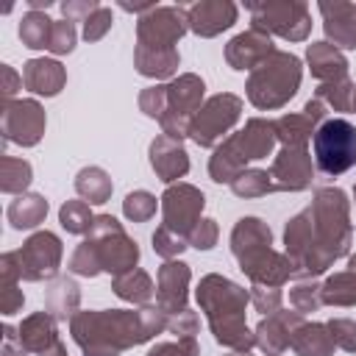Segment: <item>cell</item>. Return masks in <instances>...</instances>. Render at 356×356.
<instances>
[{
	"instance_id": "obj_1",
	"label": "cell",
	"mask_w": 356,
	"mask_h": 356,
	"mask_svg": "<svg viewBox=\"0 0 356 356\" xmlns=\"http://www.w3.org/2000/svg\"><path fill=\"white\" fill-rule=\"evenodd\" d=\"M350 242V200L337 186L317 189L312 206L298 211L284 228V253L289 256L298 278L325 273L337 259L348 256Z\"/></svg>"
},
{
	"instance_id": "obj_2",
	"label": "cell",
	"mask_w": 356,
	"mask_h": 356,
	"mask_svg": "<svg viewBox=\"0 0 356 356\" xmlns=\"http://www.w3.org/2000/svg\"><path fill=\"white\" fill-rule=\"evenodd\" d=\"M161 331H167V314L159 306H142L136 312H75L70 320V334L83 356H120L128 348L150 342Z\"/></svg>"
},
{
	"instance_id": "obj_3",
	"label": "cell",
	"mask_w": 356,
	"mask_h": 356,
	"mask_svg": "<svg viewBox=\"0 0 356 356\" xmlns=\"http://www.w3.org/2000/svg\"><path fill=\"white\" fill-rule=\"evenodd\" d=\"M197 306L209 320L214 339L236 353H250L256 334L245 323V309L250 303V289L234 284L225 275L209 273L197 284Z\"/></svg>"
},
{
	"instance_id": "obj_4",
	"label": "cell",
	"mask_w": 356,
	"mask_h": 356,
	"mask_svg": "<svg viewBox=\"0 0 356 356\" xmlns=\"http://www.w3.org/2000/svg\"><path fill=\"white\" fill-rule=\"evenodd\" d=\"M139 261V245L125 234L122 222L111 214H97L92 231L70 256V273L95 278L97 273L122 275Z\"/></svg>"
},
{
	"instance_id": "obj_5",
	"label": "cell",
	"mask_w": 356,
	"mask_h": 356,
	"mask_svg": "<svg viewBox=\"0 0 356 356\" xmlns=\"http://www.w3.org/2000/svg\"><path fill=\"white\" fill-rule=\"evenodd\" d=\"M300 78H303V64L298 56L286 53V50H275L273 56H267L248 78V100L261 108V111H273L286 106L298 89H300Z\"/></svg>"
},
{
	"instance_id": "obj_6",
	"label": "cell",
	"mask_w": 356,
	"mask_h": 356,
	"mask_svg": "<svg viewBox=\"0 0 356 356\" xmlns=\"http://www.w3.org/2000/svg\"><path fill=\"white\" fill-rule=\"evenodd\" d=\"M312 147L320 172L342 175L356 164V128L342 117H331L314 131Z\"/></svg>"
},
{
	"instance_id": "obj_7",
	"label": "cell",
	"mask_w": 356,
	"mask_h": 356,
	"mask_svg": "<svg viewBox=\"0 0 356 356\" xmlns=\"http://www.w3.org/2000/svg\"><path fill=\"white\" fill-rule=\"evenodd\" d=\"M203 92H206V83L195 72H184V75H178L167 83V111L159 120L164 136H172V139H181V142H184V136H189L192 117L206 103Z\"/></svg>"
},
{
	"instance_id": "obj_8",
	"label": "cell",
	"mask_w": 356,
	"mask_h": 356,
	"mask_svg": "<svg viewBox=\"0 0 356 356\" xmlns=\"http://www.w3.org/2000/svg\"><path fill=\"white\" fill-rule=\"evenodd\" d=\"M256 31L275 33L286 42H303L312 31V14L303 0H273V3H248Z\"/></svg>"
},
{
	"instance_id": "obj_9",
	"label": "cell",
	"mask_w": 356,
	"mask_h": 356,
	"mask_svg": "<svg viewBox=\"0 0 356 356\" xmlns=\"http://www.w3.org/2000/svg\"><path fill=\"white\" fill-rule=\"evenodd\" d=\"M239 117H242V97L231 92L211 95L192 117L189 139L200 147H217L225 136H231V128L239 122Z\"/></svg>"
},
{
	"instance_id": "obj_10",
	"label": "cell",
	"mask_w": 356,
	"mask_h": 356,
	"mask_svg": "<svg viewBox=\"0 0 356 356\" xmlns=\"http://www.w3.org/2000/svg\"><path fill=\"white\" fill-rule=\"evenodd\" d=\"M61 256L64 248L53 231H36L22 242L19 250H14L22 281H53L61 267Z\"/></svg>"
},
{
	"instance_id": "obj_11",
	"label": "cell",
	"mask_w": 356,
	"mask_h": 356,
	"mask_svg": "<svg viewBox=\"0 0 356 356\" xmlns=\"http://www.w3.org/2000/svg\"><path fill=\"white\" fill-rule=\"evenodd\" d=\"M189 31L186 8L181 6H156L153 11L136 19V44L153 50H175L178 39Z\"/></svg>"
},
{
	"instance_id": "obj_12",
	"label": "cell",
	"mask_w": 356,
	"mask_h": 356,
	"mask_svg": "<svg viewBox=\"0 0 356 356\" xmlns=\"http://www.w3.org/2000/svg\"><path fill=\"white\" fill-rule=\"evenodd\" d=\"M159 200H161V217H164L161 225L170 228V231H175L178 236L189 239L192 228L203 220L200 217L203 214V206H206L203 192L197 186H192V184L178 181V184H170Z\"/></svg>"
},
{
	"instance_id": "obj_13",
	"label": "cell",
	"mask_w": 356,
	"mask_h": 356,
	"mask_svg": "<svg viewBox=\"0 0 356 356\" xmlns=\"http://www.w3.org/2000/svg\"><path fill=\"white\" fill-rule=\"evenodd\" d=\"M44 125H47V117H44V108L36 100L22 97V100L3 103L0 131H3L6 142L19 145V147H33L44 136Z\"/></svg>"
},
{
	"instance_id": "obj_14",
	"label": "cell",
	"mask_w": 356,
	"mask_h": 356,
	"mask_svg": "<svg viewBox=\"0 0 356 356\" xmlns=\"http://www.w3.org/2000/svg\"><path fill=\"white\" fill-rule=\"evenodd\" d=\"M189 281H192V270L186 261L181 259H172V261H164L159 267V275H156V306L170 317V314H178L186 306V298H189Z\"/></svg>"
},
{
	"instance_id": "obj_15",
	"label": "cell",
	"mask_w": 356,
	"mask_h": 356,
	"mask_svg": "<svg viewBox=\"0 0 356 356\" xmlns=\"http://www.w3.org/2000/svg\"><path fill=\"white\" fill-rule=\"evenodd\" d=\"M312 156L306 147H281V153L273 159L270 178L275 184V192H303L312 186Z\"/></svg>"
},
{
	"instance_id": "obj_16",
	"label": "cell",
	"mask_w": 356,
	"mask_h": 356,
	"mask_svg": "<svg viewBox=\"0 0 356 356\" xmlns=\"http://www.w3.org/2000/svg\"><path fill=\"white\" fill-rule=\"evenodd\" d=\"M236 14L239 11L231 0H200V3H192L186 8L189 31L203 36V39H211V36L228 31L236 22Z\"/></svg>"
},
{
	"instance_id": "obj_17",
	"label": "cell",
	"mask_w": 356,
	"mask_h": 356,
	"mask_svg": "<svg viewBox=\"0 0 356 356\" xmlns=\"http://www.w3.org/2000/svg\"><path fill=\"white\" fill-rule=\"evenodd\" d=\"M147 156H150V167H153L156 178L164 181L167 186L170 184H178V178H184L189 172V153L184 150V142L181 139H172V136L159 134L150 142Z\"/></svg>"
},
{
	"instance_id": "obj_18",
	"label": "cell",
	"mask_w": 356,
	"mask_h": 356,
	"mask_svg": "<svg viewBox=\"0 0 356 356\" xmlns=\"http://www.w3.org/2000/svg\"><path fill=\"white\" fill-rule=\"evenodd\" d=\"M303 323V314L289 312V309H278L275 314H267L259 320L256 325V345L264 350V356H278L281 350H286L292 345V334L295 328Z\"/></svg>"
},
{
	"instance_id": "obj_19",
	"label": "cell",
	"mask_w": 356,
	"mask_h": 356,
	"mask_svg": "<svg viewBox=\"0 0 356 356\" xmlns=\"http://www.w3.org/2000/svg\"><path fill=\"white\" fill-rule=\"evenodd\" d=\"M273 53H275V47H273V42H270V36L261 33V31H256V28L236 33V36L225 44V61H228L231 70H239V72H245V70L253 72V70H256L267 56H273Z\"/></svg>"
},
{
	"instance_id": "obj_20",
	"label": "cell",
	"mask_w": 356,
	"mask_h": 356,
	"mask_svg": "<svg viewBox=\"0 0 356 356\" xmlns=\"http://www.w3.org/2000/svg\"><path fill=\"white\" fill-rule=\"evenodd\" d=\"M323 14V31L328 42L339 50H356V3L334 0V3H317Z\"/></svg>"
},
{
	"instance_id": "obj_21",
	"label": "cell",
	"mask_w": 356,
	"mask_h": 356,
	"mask_svg": "<svg viewBox=\"0 0 356 356\" xmlns=\"http://www.w3.org/2000/svg\"><path fill=\"white\" fill-rule=\"evenodd\" d=\"M270 248H273V231L264 220H259V217L236 220V225L231 231V253L239 264L264 253V250H270Z\"/></svg>"
},
{
	"instance_id": "obj_22",
	"label": "cell",
	"mask_w": 356,
	"mask_h": 356,
	"mask_svg": "<svg viewBox=\"0 0 356 356\" xmlns=\"http://www.w3.org/2000/svg\"><path fill=\"white\" fill-rule=\"evenodd\" d=\"M239 270L250 278V284H261V286H284L292 275H295V267L289 261L286 253H278V250H264L248 261L239 264Z\"/></svg>"
},
{
	"instance_id": "obj_23",
	"label": "cell",
	"mask_w": 356,
	"mask_h": 356,
	"mask_svg": "<svg viewBox=\"0 0 356 356\" xmlns=\"http://www.w3.org/2000/svg\"><path fill=\"white\" fill-rule=\"evenodd\" d=\"M67 83V70L56 58H31L22 67V86L33 95L56 97Z\"/></svg>"
},
{
	"instance_id": "obj_24",
	"label": "cell",
	"mask_w": 356,
	"mask_h": 356,
	"mask_svg": "<svg viewBox=\"0 0 356 356\" xmlns=\"http://www.w3.org/2000/svg\"><path fill=\"white\" fill-rule=\"evenodd\" d=\"M231 136H234L236 147L242 150V156H245L248 161L267 159V156L273 153L275 142H278V136H275V122H273V120H261V117L248 120L245 128L236 131V134H231Z\"/></svg>"
},
{
	"instance_id": "obj_25",
	"label": "cell",
	"mask_w": 356,
	"mask_h": 356,
	"mask_svg": "<svg viewBox=\"0 0 356 356\" xmlns=\"http://www.w3.org/2000/svg\"><path fill=\"white\" fill-rule=\"evenodd\" d=\"M78 306H81V289H78V284L70 275H56L47 284V292H44V312L56 323H64V320H72L75 312H81Z\"/></svg>"
},
{
	"instance_id": "obj_26",
	"label": "cell",
	"mask_w": 356,
	"mask_h": 356,
	"mask_svg": "<svg viewBox=\"0 0 356 356\" xmlns=\"http://www.w3.org/2000/svg\"><path fill=\"white\" fill-rule=\"evenodd\" d=\"M19 345L25 353H36L42 356L44 350H50L58 342V331H56V320L47 312H33L19 323Z\"/></svg>"
},
{
	"instance_id": "obj_27",
	"label": "cell",
	"mask_w": 356,
	"mask_h": 356,
	"mask_svg": "<svg viewBox=\"0 0 356 356\" xmlns=\"http://www.w3.org/2000/svg\"><path fill=\"white\" fill-rule=\"evenodd\" d=\"M306 61H309L312 75L320 83L348 75V58L331 42H312V44H306Z\"/></svg>"
},
{
	"instance_id": "obj_28",
	"label": "cell",
	"mask_w": 356,
	"mask_h": 356,
	"mask_svg": "<svg viewBox=\"0 0 356 356\" xmlns=\"http://www.w3.org/2000/svg\"><path fill=\"white\" fill-rule=\"evenodd\" d=\"M245 170H248V159H245L242 150L236 147L234 136H225V139L214 147V153H211V159H209V178H211L214 184H234Z\"/></svg>"
},
{
	"instance_id": "obj_29",
	"label": "cell",
	"mask_w": 356,
	"mask_h": 356,
	"mask_svg": "<svg viewBox=\"0 0 356 356\" xmlns=\"http://www.w3.org/2000/svg\"><path fill=\"white\" fill-rule=\"evenodd\" d=\"M178 64H181L178 50H153L142 44L134 47V67L145 78H156V81L172 78L178 72Z\"/></svg>"
},
{
	"instance_id": "obj_30",
	"label": "cell",
	"mask_w": 356,
	"mask_h": 356,
	"mask_svg": "<svg viewBox=\"0 0 356 356\" xmlns=\"http://www.w3.org/2000/svg\"><path fill=\"white\" fill-rule=\"evenodd\" d=\"M295 356H334V339L325 323H300L292 334V345Z\"/></svg>"
},
{
	"instance_id": "obj_31",
	"label": "cell",
	"mask_w": 356,
	"mask_h": 356,
	"mask_svg": "<svg viewBox=\"0 0 356 356\" xmlns=\"http://www.w3.org/2000/svg\"><path fill=\"white\" fill-rule=\"evenodd\" d=\"M6 217L11 222V228L17 231H28V228H36L39 222H44L47 217V200L36 192H25V195H17L8 209H6Z\"/></svg>"
},
{
	"instance_id": "obj_32",
	"label": "cell",
	"mask_w": 356,
	"mask_h": 356,
	"mask_svg": "<svg viewBox=\"0 0 356 356\" xmlns=\"http://www.w3.org/2000/svg\"><path fill=\"white\" fill-rule=\"evenodd\" d=\"M111 289H114L117 298H122L125 303H134V306H150L153 292H156L153 278L139 267H134V270H128L122 275H114Z\"/></svg>"
},
{
	"instance_id": "obj_33",
	"label": "cell",
	"mask_w": 356,
	"mask_h": 356,
	"mask_svg": "<svg viewBox=\"0 0 356 356\" xmlns=\"http://www.w3.org/2000/svg\"><path fill=\"white\" fill-rule=\"evenodd\" d=\"M111 189H114V184H111V178H108V172L103 167H83L75 175V192L89 206L106 203L111 197Z\"/></svg>"
},
{
	"instance_id": "obj_34",
	"label": "cell",
	"mask_w": 356,
	"mask_h": 356,
	"mask_svg": "<svg viewBox=\"0 0 356 356\" xmlns=\"http://www.w3.org/2000/svg\"><path fill=\"white\" fill-rule=\"evenodd\" d=\"M320 125L306 117L303 111L300 114H284L275 120V136L281 142V147H306V142L314 136Z\"/></svg>"
},
{
	"instance_id": "obj_35",
	"label": "cell",
	"mask_w": 356,
	"mask_h": 356,
	"mask_svg": "<svg viewBox=\"0 0 356 356\" xmlns=\"http://www.w3.org/2000/svg\"><path fill=\"white\" fill-rule=\"evenodd\" d=\"M53 22L44 11H28L19 19V39L25 47L31 50H47L50 47V36H53Z\"/></svg>"
},
{
	"instance_id": "obj_36",
	"label": "cell",
	"mask_w": 356,
	"mask_h": 356,
	"mask_svg": "<svg viewBox=\"0 0 356 356\" xmlns=\"http://www.w3.org/2000/svg\"><path fill=\"white\" fill-rule=\"evenodd\" d=\"M325 306H356V273L342 270L323 281L320 286Z\"/></svg>"
},
{
	"instance_id": "obj_37",
	"label": "cell",
	"mask_w": 356,
	"mask_h": 356,
	"mask_svg": "<svg viewBox=\"0 0 356 356\" xmlns=\"http://www.w3.org/2000/svg\"><path fill=\"white\" fill-rule=\"evenodd\" d=\"M31 178H33V170L25 159H14V156L0 159V192L25 195V189L31 186Z\"/></svg>"
},
{
	"instance_id": "obj_38",
	"label": "cell",
	"mask_w": 356,
	"mask_h": 356,
	"mask_svg": "<svg viewBox=\"0 0 356 356\" xmlns=\"http://www.w3.org/2000/svg\"><path fill=\"white\" fill-rule=\"evenodd\" d=\"M353 89H356V83L345 75V78H334V81L320 83L314 97L323 100L325 106H331L334 111H353Z\"/></svg>"
},
{
	"instance_id": "obj_39",
	"label": "cell",
	"mask_w": 356,
	"mask_h": 356,
	"mask_svg": "<svg viewBox=\"0 0 356 356\" xmlns=\"http://www.w3.org/2000/svg\"><path fill=\"white\" fill-rule=\"evenodd\" d=\"M231 192L236 197H264L270 192H275V184L270 178V170H245L234 184H231Z\"/></svg>"
},
{
	"instance_id": "obj_40",
	"label": "cell",
	"mask_w": 356,
	"mask_h": 356,
	"mask_svg": "<svg viewBox=\"0 0 356 356\" xmlns=\"http://www.w3.org/2000/svg\"><path fill=\"white\" fill-rule=\"evenodd\" d=\"M95 217L97 214H92V209H89L86 200H67L58 209V222H61V228L67 234H89Z\"/></svg>"
},
{
	"instance_id": "obj_41",
	"label": "cell",
	"mask_w": 356,
	"mask_h": 356,
	"mask_svg": "<svg viewBox=\"0 0 356 356\" xmlns=\"http://www.w3.org/2000/svg\"><path fill=\"white\" fill-rule=\"evenodd\" d=\"M320 286L314 278H298L295 286L289 289V306L292 312L298 314H309V312H317L323 306V295H320Z\"/></svg>"
},
{
	"instance_id": "obj_42",
	"label": "cell",
	"mask_w": 356,
	"mask_h": 356,
	"mask_svg": "<svg viewBox=\"0 0 356 356\" xmlns=\"http://www.w3.org/2000/svg\"><path fill=\"white\" fill-rule=\"evenodd\" d=\"M159 209V200L156 195H150L147 189H134L125 195L122 200V214L131 220V222H147Z\"/></svg>"
},
{
	"instance_id": "obj_43",
	"label": "cell",
	"mask_w": 356,
	"mask_h": 356,
	"mask_svg": "<svg viewBox=\"0 0 356 356\" xmlns=\"http://www.w3.org/2000/svg\"><path fill=\"white\" fill-rule=\"evenodd\" d=\"M186 248H189V242H186L184 236H178L175 231H170V228H164V225L156 228V234H153V250H156L161 259L172 261V259H178Z\"/></svg>"
},
{
	"instance_id": "obj_44",
	"label": "cell",
	"mask_w": 356,
	"mask_h": 356,
	"mask_svg": "<svg viewBox=\"0 0 356 356\" xmlns=\"http://www.w3.org/2000/svg\"><path fill=\"white\" fill-rule=\"evenodd\" d=\"M139 111L150 120H161L167 111V83H156L139 92Z\"/></svg>"
},
{
	"instance_id": "obj_45",
	"label": "cell",
	"mask_w": 356,
	"mask_h": 356,
	"mask_svg": "<svg viewBox=\"0 0 356 356\" xmlns=\"http://www.w3.org/2000/svg\"><path fill=\"white\" fill-rule=\"evenodd\" d=\"M75 42H78V31H75V22L70 19H56L53 22V36H50V53L56 56H67L75 50Z\"/></svg>"
},
{
	"instance_id": "obj_46",
	"label": "cell",
	"mask_w": 356,
	"mask_h": 356,
	"mask_svg": "<svg viewBox=\"0 0 356 356\" xmlns=\"http://www.w3.org/2000/svg\"><path fill=\"white\" fill-rule=\"evenodd\" d=\"M250 303L256 312H261L264 317L267 314H275L284 303V292L278 286H261V284H250Z\"/></svg>"
},
{
	"instance_id": "obj_47",
	"label": "cell",
	"mask_w": 356,
	"mask_h": 356,
	"mask_svg": "<svg viewBox=\"0 0 356 356\" xmlns=\"http://www.w3.org/2000/svg\"><path fill=\"white\" fill-rule=\"evenodd\" d=\"M331 331V339L337 348H342L345 353H356V323L348 317H334L325 323Z\"/></svg>"
},
{
	"instance_id": "obj_48",
	"label": "cell",
	"mask_w": 356,
	"mask_h": 356,
	"mask_svg": "<svg viewBox=\"0 0 356 356\" xmlns=\"http://www.w3.org/2000/svg\"><path fill=\"white\" fill-rule=\"evenodd\" d=\"M111 22H114L111 8L100 6L95 14L86 17V22H83V39H86V42H100V39L111 31Z\"/></svg>"
},
{
	"instance_id": "obj_49",
	"label": "cell",
	"mask_w": 356,
	"mask_h": 356,
	"mask_svg": "<svg viewBox=\"0 0 356 356\" xmlns=\"http://www.w3.org/2000/svg\"><path fill=\"white\" fill-rule=\"evenodd\" d=\"M217 236H220V228H217V220H211V217H203L195 228H192V234H189V248H197V250H211L214 245H217Z\"/></svg>"
},
{
	"instance_id": "obj_50",
	"label": "cell",
	"mask_w": 356,
	"mask_h": 356,
	"mask_svg": "<svg viewBox=\"0 0 356 356\" xmlns=\"http://www.w3.org/2000/svg\"><path fill=\"white\" fill-rule=\"evenodd\" d=\"M147 356H200V345L195 337L175 339V342H156Z\"/></svg>"
},
{
	"instance_id": "obj_51",
	"label": "cell",
	"mask_w": 356,
	"mask_h": 356,
	"mask_svg": "<svg viewBox=\"0 0 356 356\" xmlns=\"http://www.w3.org/2000/svg\"><path fill=\"white\" fill-rule=\"evenodd\" d=\"M197 314L192 309H184L178 314H170L167 317V331L175 337V339H186V337H195L197 334Z\"/></svg>"
},
{
	"instance_id": "obj_52",
	"label": "cell",
	"mask_w": 356,
	"mask_h": 356,
	"mask_svg": "<svg viewBox=\"0 0 356 356\" xmlns=\"http://www.w3.org/2000/svg\"><path fill=\"white\" fill-rule=\"evenodd\" d=\"M22 289L17 286V281H8V284H0V312L6 314V317H11V314H17L19 309H22Z\"/></svg>"
},
{
	"instance_id": "obj_53",
	"label": "cell",
	"mask_w": 356,
	"mask_h": 356,
	"mask_svg": "<svg viewBox=\"0 0 356 356\" xmlns=\"http://www.w3.org/2000/svg\"><path fill=\"white\" fill-rule=\"evenodd\" d=\"M97 8H100V3H95V0H64V3H61V14H64V19H70V22H75V19L86 22V17L95 14Z\"/></svg>"
},
{
	"instance_id": "obj_54",
	"label": "cell",
	"mask_w": 356,
	"mask_h": 356,
	"mask_svg": "<svg viewBox=\"0 0 356 356\" xmlns=\"http://www.w3.org/2000/svg\"><path fill=\"white\" fill-rule=\"evenodd\" d=\"M0 72H3V103H8V100H14L17 89L22 86V78L8 64H0Z\"/></svg>"
},
{
	"instance_id": "obj_55",
	"label": "cell",
	"mask_w": 356,
	"mask_h": 356,
	"mask_svg": "<svg viewBox=\"0 0 356 356\" xmlns=\"http://www.w3.org/2000/svg\"><path fill=\"white\" fill-rule=\"evenodd\" d=\"M0 356H25V350H22L19 342H6L3 350H0Z\"/></svg>"
},
{
	"instance_id": "obj_56",
	"label": "cell",
	"mask_w": 356,
	"mask_h": 356,
	"mask_svg": "<svg viewBox=\"0 0 356 356\" xmlns=\"http://www.w3.org/2000/svg\"><path fill=\"white\" fill-rule=\"evenodd\" d=\"M28 8L31 11H47L50 8V0H28Z\"/></svg>"
},
{
	"instance_id": "obj_57",
	"label": "cell",
	"mask_w": 356,
	"mask_h": 356,
	"mask_svg": "<svg viewBox=\"0 0 356 356\" xmlns=\"http://www.w3.org/2000/svg\"><path fill=\"white\" fill-rule=\"evenodd\" d=\"M348 270H350V273H356V256H350V259H348Z\"/></svg>"
},
{
	"instance_id": "obj_58",
	"label": "cell",
	"mask_w": 356,
	"mask_h": 356,
	"mask_svg": "<svg viewBox=\"0 0 356 356\" xmlns=\"http://www.w3.org/2000/svg\"><path fill=\"white\" fill-rule=\"evenodd\" d=\"M353 111H356V89H353Z\"/></svg>"
},
{
	"instance_id": "obj_59",
	"label": "cell",
	"mask_w": 356,
	"mask_h": 356,
	"mask_svg": "<svg viewBox=\"0 0 356 356\" xmlns=\"http://www.w3.org/2000/svg\"><path fill=\"white\" fill-rule=\"evenodd\" d=\"M231 356H250V353H231Z\"/></svg>"
},
{
	"instance_id": "obj_60",
	"label": "cell",
	"mask_w": 356,
	"mask_h": 356,
	"mask_svg": "<svg viewBox=\"0 0 356 356\" xmlns=\"http://www.w3.org/2000/svg\"><path fill=\"white\" fill-rule=\"evenodd\" d=\"M353 197H356V186H353Z\"/></svg>"
}]
</instances>
